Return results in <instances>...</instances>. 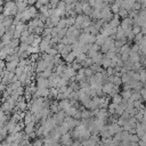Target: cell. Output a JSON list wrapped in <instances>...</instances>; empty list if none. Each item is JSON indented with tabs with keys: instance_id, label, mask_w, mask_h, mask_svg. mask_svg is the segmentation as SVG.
Returning a JSON list of instances; mask_svg holds the SVG:
<instances>
[{
	"instance_id": "14",
	"label": "cell",
	"mask_w": 146,
	"mask_h": 146,
	"mask_svg": "<svg viewBox=\"0 0 146 146\" xmlns=\"http://www.w3.org/2000/svg\"><path fill=\"white\" fill-rule=\"evenodd\" d=\"M108 80H110V82H111V83H113L114 86L120 84V83H121V81H122L119 76H115V75H111V76L108 78Z\"/></svg>"
},
{
	"instance_id": "19",
	"label": "cell",
	"mask_w": 146,
	"mask_h": 146,
	"mask_svg": "<svg viewBox=\"0 0 146 146\" xmlns=\"http://www.w3.org/2000/svg\"><path fill=\"white\" fill-rule=\"evenodd\" d=\"M6 27L3 26V24H2V22H0V38H2V35L6 33Z\"/></svg>"
},
{
	"instance_id": "1",
	"label": "cell",
	"mask_w": 146,
	"mask_h": 146,
	"mask_svg": "<svg viewBox=\"0 0 146 146\" xmlns=\"http://www.w3.org/2000/svg\"><path fill=\"white\" fill-rule=\"evenodd\" d=\"M17 14V6L14 1H8L3 6V15L5 16H11Z\"/></svg>"
},
{
	"instance_id": "22",
	"label": "cell",
	"mask_w": 146,
	"mask_h": 146,
	"mask_svg": "<svg viewBox=\"0 0 146 146\" xmlns=\"http://www.w3.org/2000/svg\"><path fill=\"white\" fill-rule=\"evenodd\" d=\"M105 1H111V0H105Z\"/></svg>"
},
{
	"instance_id": "10",
	"label": "cell",
	"mask_w": 146,
	"mask_h": 146,
	"mask_svg": "<svg viewBox=\"0 0 146 146\" xmlns=\"http://www.w3.org/2000/svg\"><path fill=\"white\" fill-rule=\"evenodd\" d=\"M17 66H18V62H8L6 64V66H5V68L7 71H9V72H14L15 73V70L17 68Z\"/></svg>"
},
{
	"instance_id": "12",
	"label": "cell",
	"mask_w": 146,
	"mask_h": 146,
	"mask_svg": "<svg viewBox=\"0 0 146 146\" xmlns=\"http://www.w3.org/2000/svg\"><path fill=\"white\" fill-rule=\"evenodd\" d=\"M121 55H122V59L124 60V59H127L128 58V56H129V54H130V50H129V47L128 46H123L122 48H121Z\"/></svg>"
},
{
	"instance_id": "5",
	"label": "cell",
	"mask_w": 146,
	"mask_h": 146,
	"mask_svg": "<svg viewBox=\"0 0 146 146\" xmlns=\"http://www.w3.org/2000/svg\"><path fill=\"white\" fill-rule=\"evenodd\" d=\"M107 128H108V130L111 131L112 135H116V133H119V132L122 131V130H121V127H120L117 123H112V124H110Z\"/></svg>"
},
{
	"instance_id": "21",
	"label": "cell",
	"mask_w": 146,
	"mask_h": 146,
	"mask_svg": "<svg viewBox=\"0 0 146 146\" xmlns=\"http://www.w3.org/2000/svg\"><path fill=\"white\" fill-rule=\"evenodd\" d=\"M140 138H141V140H140V144H141L143 146H145V145H146V132H145V133H144V135H143Z\"/></svg>"
},
{
	"instance_id": "9",
	"label": "cell",
	"mask_w": 146,
	"mask_h": 146,
	"mask_svg": "<svg viewBox=\"0 0 146 146\" xmlns=\"http://www.w3.org/2000/svg\"><path fill=\"white\" fill-rule=\"evenodd\" d=\"M112 136H113V135L111 133V131L108 130L107 127H104V128L100 130V137H102L103 139H111Z\"/></svg>"
},
{
	"instance_id": "2",
	"label": "cell",
	"mask_w": 146,
	"mask_h": 146,
	"mask_svg": "<svg viewBox=\"0 0 146 146\" xmlns=\"http://www.w3.org/2000/svg\"><path fill=\"white\" fill-rule=\"evenodd\" d=\"M116 90H117V87L114 86V84L111 83V82L106 83V84L103 87V91H104L105 94H107V95H111V96H114L115 92H116Z\"/></svg>"
},
{
	"instance_id": "20",
	"label": "cell",
	"mask_w": 146,
	"mask_h": 146,
	"mask_svg": "<svg viewBox=\"0 0 146 146\" xmlns=\"http://www.w3.org/2000/svg\"><path fill=\"white\" fill-rule=\"evenodd\" d=\"M32 146H43V141H42L41 139H36V140L33 143Z\"/></svg>"
},
{
	"instance_id": "7",
	"label": "cell",
	"mask_w": 146,
	"mask_h": 146,
	"mask_svg": "<svg viewBox=\"0 0 146 146\" xmlns=\"http://www.w3.org/2000/svg\"><path fill=\"white\" fill-rule=\"evenodd\" d=\"M48 95H49L48 88H36V91H35L36 97H46Z\"/></svg>"
},
{
	"instance_id": "4",
	"label": "cell",
	"mask_w": 146,
	"mask_h": 146,
	"mask_svg": "<svg viewBox=\"0 0 146 146\" xmlns=\"http://www.w3.org/2000/svg\"><path fill=\"white\" fill-rule=\"evenodd\" d=\"M36 86H38V88H47L49 86V80L46 78L39 76L36 79Z\"/></svg>"
},
{
	"instance_id": "18",
	"label": "cell",
	"mask_w": 146,
	"mask_h": 146,
	"mask_svg": "<svg viewBox=\"0 0 146 146\" xmlns=\"http://www.w3.org/2000/svg\"><path fill=\"white\" fill-rule=\"evenodd\" d=\"M91 115H92V113L89 111H82L81 112V119H90Z\"/></svg>"
},
{
	"instance_id": "8",
	"label": "cell",
	"mask_w": 146,
	"mask_h": 146,
	"mask_svg": "<svg viewBox=\"0 0 146 146\" xmlns=\"http://www.w3.org/2000/svg\"><path fill=\"white\" fill-rule=\"evenodd\" d=\"M71 106H72V103H71V102H68V100H66V99L60 100V102H59V104H58V108H59V110H63L64 112H65L68 107H71Z\"/></svg>"
},
{
	"instance_id": "17",
	"label": "cell",
	"mask_w": 146,
	"mask_h": 146,
	"mask_svg": "<svg viewBox=\"0 0 146 146\" xmlns=\"http://www.w3.org/2000/svg\"><path fill=\"white\" fill-rule=\"evenodd\" d=\"M122 96H120V95H114L113 96V104H115V105H119V104H121L122 103Z\"/></svg>"
},
{
	"instance_id": "13",
	"label": "cell",
	"mask_w": 146,
	"mask_h": 146,
	"mask_svg": "<svg viewBox=\"0 0 146 146\" xmlns=\"http://www.w3.org/2000/svg\"><path fill=\"white\" fill-rule=\"evenodd\" d=\"M64 59H65L67 63H72L74 59H76V52H75V51H71Z\"/></svg>"
},
{
	"instance_id": "3",
	"label": "cell",
	"mask_w": 146,
	"mask_h": 146,
	"mask_svg": "<svg viewBox=\"0 0 146 146\" xmlns=\"http://www.w3.org/2000/svg\"><path fill=\"white\" fill-rule=\"evenodd\" d=\"M60 143H62L63 146H72L73 139H72V137H71L70 133H65V135H63L60 137Z\"/></svg>"
},
{
	"instance_id": "6",
	"label": "cell",
	"mask_w": 146,
	"mask_h": 146,
	"mask_svg": "<svg viewBox=\"0 0 146 146\" xmlns=\"http://www.w3.org/2000/svg\"><path fill=\"white\" fill-rule=\"evenodd\" d=\"M145 132H146V124L145 123L137 124V127H136V133H137V136L138 137H141Z\"/></svg>"
},
{
	"instance_id": "16",
	"label": "cell",
	"mask_w": 146,
	"mask_h": 146,
	"mask_svg": "<svg viewBox=\"0 0 146 146\" xmlns=\"http://www.w3.org/2000/svg\"><path fill=\"white\" fill-rule=\"evenodd\" d=\"M33 131H34V122L29 123V124L25 125V132H26L27 135H31Z\"/></svg>"
},
{
	"instance_id": "15",
	"label": "cell",
	"mask_w": 146,
	"mask_h": 146,
	"mask_svg": "<svg viewBox=\"0 0 146 146\" xmlns=\"http://www.w3.org/2000/svg\"><path fill=\"white\" fill-rule=\"evenodd\" d=\"M76 80L78 81H83L84 80V76H86V74H84V68H81V70H79V72L76 73Z\"/></svg>"
},
{
	"instance_id": "11",
	"label": "cell",
	"mask_w": 146,
	"mask_h": 146,
	"mask_svg": "<svg viewBox=\"0 0 146 146\" xmlns=\"http://www.w3.org/2000/svg\"><path fill=\"white\" fill-rule=\"evenodd\" d=\"M13 39H14V36H13L11 34H9V33H7V32H6V33L2 35V38H1V42H2L5 46H7V44L13 40Z\"/></svg>"
}]
</instances>
